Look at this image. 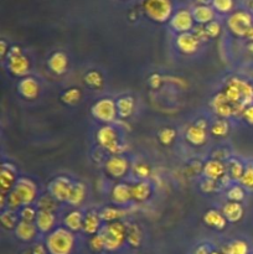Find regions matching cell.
<instances>
[{"label": "cell", "instance_id": "6da1fadb", "mask_svg": "<svg viewBox=\"0 0 253 254\" xmlns=\"http://www.w3.org/2000/svg\"><path fill=\"white\" fill-rule=\"evenodd\" d=\"M222 92L236 109V117L242 116L243 111L253 104V83L242 77H230Z\"/></svg>", "mask_w": 253, "mask_h": 254}, {"label": "cell", "instance_id": "7a4b0ae2", "mask_svg": "<svg viewBox=\"0 0 253 254\" xmlns=\"http://www.w3.org/2000/svg\"><path fill=\"white\" fill-rule=\"evenodd\" d=\"M76 233L71 232L63 226H59L45 238V246L49 254H72L76 248Z\"/></svg>", "mask_w": 253, "mask_h": 254}, {"label": "cell", "instance_id": "3957f363", "mask_svg": "<svg viewBox=\"0 0 253 254\" xmlns=\"http://www.w3.org/2000/svg\"><path fill=\"white\" fill-rule=\"evenodd\" d=\"M96 141L99 148L109 155H122L124 151L122 134L113 124H104L96 131Z\"/></svg>", "mask_w": 253, "mask_h": 254}, {"label": "cell", "instance_id": "277c9868", "mask_svg": "<svg viewBox=\"0 0 253 254\" xmlns=\"http://www.w3.org/2000/svg\"><path fill=\"white\" fill-rule=\"evenodd\" d=\"M227 27L236 37L253 42V15L247 10L232 12L227 19Z\"/></svg>", "mask_w": 253, "mask_h": 254}, {"label": "cell", "instance_id": "5b68a950", "mask_svg": "<svg viewBox=\"0 0 253 254\" xmlns=\"http://www.w3.org/2000/svg\"><path fill=\"white\" fill-rule=\"evenodd\" d=\"M101 232L104 236L107 252H117L122 250L126 243V222H123V221L107 223L103 226Z\"/></svg>", "mask_w": 253, "mask_h": 254}, {"label": "cell", "instance_id": "8992f818", "mask_svg": "<svg viewBox=\"0 0 253 254\" xmlns=\"http://www.w3.org/2000/svg\"><path fill=\"white\" fill-rule=\"evenodd\" d=\"M91 114L97 122L104 124H114L118 117L117 102L112 97H102L91 107Z\"/></svg>", "mask_w": 253, "mask_h": 254}, {"label": "cell", "instance_id": "52a82bcc", "mask_svg": "<svg viewBox=\"0 0 253 254\" xmlns=\"http://www.w3.org/2000/svg\"><path fill=\"white\" fill-rule=\"evenodd\" d=\"M103 169L106 175L112 180L123 181L131 171V163L126 156L109 155L104 159Z\"/></svg>", "mask_w": 253, "mask_h": 254}, {"label": "cell", "instance_id": "ba28073f", "mask_svg": "<svg viewBox=\"0 0 253 254\" xmlns=\"http://www.w3.org/2000/svg\"><path fill=\"white\" fill-rule=\"evenodd\" d=\"M208 135H210V123L205 118H197L185 130V140L196 148L205 145L208 140Z\"/></svg>", "mask_w": 253, "mask_h": 254}, {"label": "cell", "instance_id": "9c48e42d", "mask_svg": "<svg viewBox=\"0 0 253 254\" xmlns=\"http://www.w3.org/2000/svg\"><path fill=\"white\" fill-rule=\"evenodd\" d=\"M144 9L146 15L156 22H165L173 16L170 0H146Z\"/></svg>", "mask_w": 253, "mask_h": 254}, {"label": "cell", "instance_id": "30bf717a", "mask_svg": "<svg viewBox=\"0 0 253 254\" xmlns=\"http://www.w3.org/2000/svg\"><path fill=\"white\" fill-rule=\"evenodd\" d=\"M14 191L16 195L19 196L21 200L22 205H35L39 198V188H37L36 183L32 179L26 178V176H21L19 180L16 181Z\"/></svg>", "mask_w": 253, "mask_h": 254}, {"label": "cell", "instance_id": "8fae6325", "mask_svg": "<svg viewBox=\"0 0 253 254\" xmlns=\"http://www.w3.org/2000/svg\"><path fill=\"white\" fill-rule=\"evenodd\" d=\"M74 181H72L68 176L59 175L52 179L47 185V192L60 203H67V200L71 193L72 186Z\"/></svg>", "mask_w": 253, "mask_h": 254}, {"label": "cell", "instance_id": "7c38bea8", "mask_svg": "<svg viewBox=\"0 0 253 254\" xmlns=\"http://www.w3.org/2000/svg\"><path fill=\"white\" fill-rule=\"evenodd\" d=\"M169 25H170L171 30L178 35L191 32L195 27V19L192 16V11H189L188 9L178 10L173 14Z\"/></svg>", "mask_w": 253, "mask_h": 254}, {"label": "cell", "instance_id": "4fadbf2b", "mask_svg": "<svg viewBox=\"0 0 253 254\" xmlns=\"http://www.w3.org/2000/svg\"><path fill=\"white\" fill-rule=\"evenodd\" d=\"M210 108L217 118L230 119L236 117L235 107L228 101L227 97L225 96V93L222 91L213 94L210 101Z\"/></svg>", "mask_w": 253, "mask_h": 254}, {"label": "cell", "instance_id": "5bb4252c", "mask_svg": "<svg viewBox=\"0 0 253 254\" xmlns=\"http://www.w3.org/2000/svg\"><path fill=\"white\" fill-rule=\"evenodd\" d=\"M109 200L113 205L119 207H128V205L133 202L130 184L124 181H118L114 184L109 192Z\"/></svg>", "mask_w": 253, "mask_h": 254}, {"label": "cell", "instance_id": "9a60e30c", "mask_svg": "<svg viewBox=\"0 0 253 254\" xmlns=\"http://www.w3.org/2000/svg\"><path fill=\"white\" fill-rule=\"evenodd\" d=\"M6 67L12 76L21 79L29 76L31 71V62L25 54L12 55V56H7Z\"/></svg>", "mask_w": 253, "mask_h": 254}, {"label": "cell", "instance_id": "2e32d148", "mask_svg": "<svg viewBox=\"0 0 253 254\" xmlns=\"http://www.w3.org/2000/svg\"><path fill=\"white\" fill-rule=\"evenodd\" d=\"M19 180L17 169L11 163H2L0 168V193L7 195L14 190L16 181Z\"/></svg>", "mask_w": 253, "mask_h": 254}, {"label": "cell", "instance_id": "e0dca14e", "mask_svg": "<svg viewBox=\"0 0 253 254\" xmlns=\"http://www.w3.org/2000/svg\"><path fill=\"white\" fill-rule=\"evenodd\" d=\"M175 46L183 55L191 56L198 51L201 46V41L193 35V32H185L179 34L175 39Z\"/></svg>", "mask_w": 253, "mask_h": 254}, {"label": "cell", "instance_id": "ac0fdd59", "mask_svg": "<svg viewBox=\"0 0 253 254\" xmlns=\"http://www.w3.org/2000/svg\"><path fill=\"white\" fill-rule=\"evenodd\" d=\"M17 92L20 96L27 101H34L41 93V84L35 77H24L17 83Z\"/></svg>", "mask_w": 253, "mask_h": 254}, {"label": "cell", "instance_id": "d6986e66", "mask_svg": "<svg viewBox=\"0 0 253 254\" xmlns=\"http://www.w3.org/2000/svg\"><path fill=\"white\" fill-rule=\"evenodd\" d=\"M226 174L227 169H226V163L223 161L210 158L202 164V178L220 181Z\"/></svg>", "mask_w": 253, "mask_h": 254}, {"label": "cell", "instance_id": "ffe728a7", "mask_svg": "<svg viewBox=\"0 0 253 254\" xmlns=\"http://www.w3.org/2000/svg\"><path fill=\"white\" fill-rule=\"evenodd\" d=\"M57 212H50V211H39L37 212L36 221H35V225H36L37 230H39L40 235H49L52 231L56 230L59 226H57Z\"/></svg>", "mask_w": 253, "mask_h": 254}, {"label": "cell", "instance_id": "44dd1931", "mask_svg": "<svg viewBox=\"0 0 253 254\" xmlns=\"http://www.w3.org/2000/svg\"><path fill=\"white\" fill-rule=\"evenodd\" d=\"M130 213V210L128 207H119V206L111 205V206H104L99 210V217H101L102 222L103 223H113L123 221L124 218L128 217Z\"/></svg>", "mask_w": 253, "mask_h": 254}, {"label": "cell", "instance_id": "7402d4cb", "mask_svg": "<svg viewBox=\"0 0 253 254\" xmlns=\"http://www.w3.org/2000/svg\"><path fill=\"white\" fill-rule=\"evenodd\" d=\"M130 186L133 202L144 203L153 195V185L149 180H136Z\"/></svg>", "mask_w": 253, "mask_h": 254}, {"label": "cell", "instance_id": "603a6c76", "mask_svg": "<svg viewBox=\"0 0 253 254\" xmlns=\"http://www.w3.org/2000/svg\"><path fill=\"white\" fill-rule=\"evenodd\" d=\"M83 222H84V212L79 208H72L69 210L66 215L63 216V227L69 230L73 233L82 232L83 230Z\"/></svg>", "mask_w": 253, "mask_h": 254}, {"label": "cell", "instance_id": "cb8c5ba5", "mask_svg": "<svg viewBox=\"0 0 253 254\" xmlns=\"http://www.w3.org/2000/svg\"><path fill=\"white\" fill-rule=\"evenodd\" d=\"M47 66L52 73L62 76L68 69V56L63 51H55L47 60Z\"/></svg>", "mask_w": 253, "mask_h": 254}, {"label": "cell", "instance_id": "d4e9b609", "mask_svg": "<svg viewBox=\"0 0 253 254\" xmlns=\"http://www.w3.org/2000/svg\"><path fill=\"white\" fill-rule=\"evenodd\" d=\"M103 222H102L101 217H99V211L89 210L84 212V222H83V230L82 232L87 236H94L97 233L101 232L103 228Z\"/></svg>", "mask_w": 253, "mask_h": 254}, {"label": "cell", "instance_id": "484cf974", "mask_svg": "<svg viewBox=\"0 0 253 254\" xmlns=\"http://www.w3.org/2000/svg\"><path fill=\"white\" fill-rule=\"evenodd\" d=\"M202 222L205 223L207 227L212 228L216 231H223L227 227V220L221 212V210H216V208H210L206 211L202 215Z\"/></svg>", "mask_w": 253, "mask_h": 254}, {"label": "cell", "instance_id": "4316f807", "mask_svg": "<svg viewBox=\"0 0 253 254\" xmlns=\"http://www.w3.org/2000/svg\"><path fill=\"white\" fill-rule=\"evenodd\" d=\"M14 232L17 240L25 243L32 242V241L36 240L37 236L40 235L35 222H25V221H20V222L17 223Z\"/></svg>", "mask_w": 253, "mask_h": 254}, {"label": "cell", "instance_id": "83f0119b", "mask_svg": "<svg viewBox=\"0 0 253 254\" xmlns=\"http://www.w3.org/2000/svg\"><path fill=\"white\" fill-rule=\"evenodd\" d=\"M87 193H88V190H87L86 184L82 183V181H74L69 197L67 200V205L71 206L72 208L81 207L86 201Z\"/></svg>", "mask_w": 253, "mask_h": 254}, {"label": "cell", "instance_id": "f1b7e54d", "mask_svg": "<svg viewBox=\"0 0 253 254\" xmlns=\"http://www.w3.org/2000/svg\"><path fill=\"white\" fill-rule=\"evenodd\" d=\"M221 212L223 213V216H225L228 223H237L245 216V207L240 202H231V201H227L221 207Z\"/></svg>", "mask_w": 253, "mask_h": 254}, {"label": "cell", "instance_id": "f546056e", "mask_svg": "<svg viewBox=\"0 0 253 254\" xmlns=\"http://www.w3.org/2000/svg\"><path fill=\"white\" fill-rule=\"evenodd\" d=\"M117 102V111H118V117L121 119H129L133 117L136 109V102L134 97L131 96H121Z\"/></svg>", "mask_w": 253, "mask_h": 254}, {"label": "cell", "instance_id": "4dcf8cb0", "mask_svg": "<svg viewBox=\"0 0 253 254\" xmlns=\"http://www.w3.org/2000/svg\"><path fill=\"white\" fill-rule=\"evenodd\" d=\"M226 169H227V175L230 176L233 183H240L242 179L243 173L246 169V163L238 156H231L226 161Z\"/></svg>", "mask_w": 253, "mask_h": 254}, {"label": "cell", "instance_id": "1f68e13d", "mask_svg": "<svg viewBox=\"0 0 253 254\" xmlns=\"http://www.w3.org/2000/svg\"><path fill=\"white\" fill-rule=\"evenodd\" d=\"M144 233L135 222H126V245L130 248H139L143 243Z\"/></svg>", "mask_w": 253, "mask_h": 254}, {"label": "cell", "instance_id": "d6a6232c", "mask_svg": "<svg viewBox=\"0 0 253 254\" xmlns=\"http://www.w3.org/2000/svg\"><path fill=\"white\" fill-rule=\"evenodd\" d=\"M231 129H232V126H231L230 119L216 118L210 124V135L217 139L227 138L231 133Z\"/></svg>", "mask_w": 253, "mask_h": 254}, {"label": "cell", "instance_id": "836d02e7", "mask_svg": "<svg viewBox=\"0 0 253 254\" xmlns=\"http://www.w3.org/2000/svg\"><path fill=\"white\" fill-rule=\"evenodd\" d=\"M192 16L195 19V22L198 25H207L210 22L215 21L216 11L208 5H197L195 9L192 10Z\"/></svg>", "mask_w": 253, "mask_h": 254}, {"label": "cell", "instance_id": "e575fe53", "mask_svg": "<svg viewBox=\"0 0 253 254\" xmlns=\"http://www.w3.org/2000/svg\"><path fill=\"white\" fill-rule=\"evenodd\" d=\"M222 254H251V248L246 241L233 240L221 248Z\"/></svg>", "mask_w": 253, "mask_h": 254}, {"label": "cell", "instance_id": "d590c367", "mask_svg": "<svg viewBox=\"0 0 253 254\" xmlns=\"http://www.w3.org/2000/svg\"><path fill=\"white\" fill-rule=\"evenodd\" d=\"M60 205H61V203H60L59 201L55 200L49 192L40 195L36 203H35V206H36V208L39 211H50V212H57Z\"/></svg>", "mask_w": 253, "mask_h": 254}, {"label": "cell", "instance_id": "8d00e7d4", "mask_svg": "<svg viewBox=\"0 0 253 254\" xmlns=\"http://www.w3.org/2000/svg\"><path fill=\"white\" fill-rule=\"evenodd\" d=\"M225 195L227 201L242 203L246 200V197H247V191H246V189L240 183H235L230 188L226 189Z\"/></svg>", "mask_w": 253, "mask_h": 254}, {"label": "cell", "instance_id": "74e56055", "mask_svg": "<svg viewBox=\"0 0 253 254\" xmlns=\"http://www.w3.org/2000/svg\"><path fill=\"white\" fill-rule=\"evenodd\" d=\"M153 173V169L145 161H135L131 164L130 174L135 180H149Z\"/></svg>", "mask_w": 253, "mask_h": 254}, {"label": "cell", "instance_id": "f35d334b", "mask_svg": "<svg viewBox=\"0 0 253 254\" xmlns=\"http://www.w3.org/2000/svg\"><path fill=\"white\" fill-rule=\"evenodd\" d=\"M83 82L92 89H101L104 86V77L98 69H89L83 76Z\"/></svg>", "mask_w": 253, "mask_h": 254}, {"label": "cell", "instance_id": "ab89813d", "mask_svg": "<svg viewBox=\"0 0 253 254\" xmlns=\"http://www.w3.org/2000/svg\"><path fill=\"white\" fill-rule=\"evenodd\" d=\"M0 222H1V226L6 231H15L17 223L20 222L19 215L14 211L2 210L1 213H0Z\"/></svg>", "mask_w": 253, "mask_h": 254}, {"label": "cell", "instance_id": "60d3db41", "mask_svg": "<svg viewBox=\"0 0 253 254\" xmlns=\"http://www.w3.org/2000/svg\"><path fill=\"white\" fill-rule=\"evenodd\" d=\"M82 98V92L81 89L77 87H71V88L66 89L63 93L61 94V101L66 106H76L79 103Z\"/></svg>", "mask_w": 253, "mask_h": 254}, {"label": "cell", "instance_id": "b9f144b4", "mask_svg": "<svg viewBox=\"0 0 253 254\" xmlns=\"http://www.w3.org/2000/svg\"><path fill=\"white\" fill-rule=\"evenodd\" d=\"M176 139V130L173 127H164L158 131V140L161 145L170 146Z\"/></svg>", "mask_w": 253, "mask_h": 254}, {"label": "cell", "instance_id": "7bdbcfd3", "mask_svg": "<svg viewBox=\"0 0 253 254\" xmlns=\"http://www.w3.org/2000/svg\"><path fill=\"white\" fill-rule=\"evenodd\" d=\"M240 184L246 189L247 192H253V161L246 163L245 173H243Z\"/></svg>", "mask_w": 253, "mask_h": 254}, {"label": "cell", "instance_id": "ee69618b", "mask_svg": "<svg viewBox=\"0 0 253 254\" xmlns=\"http://www.w3.org/2000/svg\"><path fill=\"white\" fill-rule=\"evenodd\" d=\"M198 189L201 190V192L206 193V195H211V193H216L220 190H222L220 183L215 180H210V179L202 178L198 184Z\"/></svg>", "mask_w": 253, "mask_h": 254}, {"label": "cell", "instance_id": "f6af8a7d", "mask_svg": "<svg viewBox=\"0 0 253 254\" xmlns=\"http://www.w3.org/2000/svg\"><path fill=\"white\" fill-rule=\"evenodd\" d=\"M37 212L39 210L35 205H27L22 206L19 210L17 215H19L20 221H25V222H35L37 217Z\"/></svg>", "mask_w": 253, "mask_h": 254}, {"label": "cell", "instance_id": "bcb514c9", "mask_svg": "<svg viewBox=\"0 0 253 254\" xmlns=\"http://www.w3.org/2000/svg\"><path fill=\"white\" fill-rule=\"evenodd\" d=\"M88 247L94 253H102L103 251H106V241H104L103 233L99 232L97 235L91 236L88 240Z\"/></svg>", "mask_w": 253, "mask_h": 254}, {"label": "cell", "instance_id": "7dc6e473", "mask_svg": "<svg viewBox=\"0 0 253 254\" xmlns=\"http://www.w3.org/2000/svg\"><path fill=\"white\" fill-rule=\"evenodd\" d=\"M22 202L20 200L19 196L16 195L14 190L10 191L9 193L6 195V206H5V210H10L14 211V212H19L20 208L22 207Z\"/></svg>", "mask_w": 253, "mask_h": 254}, {"label": "cell", "instance_id": "c3c4849f", "mask_svg": "<svg viewBox=\"0 0 253 254\" xmlns=\"http://www.w3.org/2000/svg\"><path fill=\"white\" fill-rule=\"evenodd\" d=\"M212 5L215 11L220 14H230L233 10L235 2L233 0H212Z\"/></svg>", "mask_w": 253, "mask_h": 254}, {"label": "cell", "instance_id": "681fc988", "mask_svg": "<svg viewBox=\"0 0 253 254\" xmlns=\"http://www.w3.org/2000/svg\"><path fill=\"white\" fill-rule=\"evenodd\" d=\"M231 153L228 151L227 148H217L215 149V150L211 153V159H216V160H221L223 161V163H226V161L228 160V159L231 158Z\"/></svg>", "mask_w": 253, "mask_h": 254}, {"label": "cell", "instance_id": "f907efd6", "mask_svg": "<svg viewBox=\"0 0 253 254\" xmlns=\"http://www.w3.org/2000/svg\"><path fill=\"white\" fill-rule=\"evenodd\" d=\"M205 29L208 35V39H216V37L221 34V25L220 22H217L216 20L215 21L210 22V24L205 25Z\"/></svg>", "mask_w": 253, "mask_h": 254}, {"label": "cell", "instance_id": "816d5d0a", "mask_svg": "<svg viewBox=\"0 0 253 254\" xmlns=\"http://www.w3.org/2000/svg\"><path fill=\"white\" fill-rule=\"evenodd\" d=\"M163 82H164V77L159 73H151L150 77L148 78L149 86H150L153 89L160 88Z\"/></svg>", "mask_w": 253, "mask_h": 254}, {"label": "cell", "instance_id": "f5cc1de1", "mask_svg": "<svg viewBox=\"0 0 253 254\" xmlns=\"http://www.w3.org/2000/svg\"><path fill=\"white\" fill-rule=\"evenodd\" d=\"M192 32H193V35H195V36L200 40L201 44L208 40V35H207V32H206V29L203 25H197V26L193 27Z\"/></svg>", "mask_w": 253, "mask_h": 254}, {"label": "cell", "instance_id": "db71d44e", "mask_svg": "<svg viewBox=\"0 0 253 254\" xmlns=\"http://www.w3.org/2000/svg\"><path fill=\"white\" fill-rule=\"evenodd\" d=\"M241 118H242L243 122H245V123H247L248 126H253V104L248 106L247 108L243 111Z\"/></svg>", "mask_w": 253, "mask_h": 254}, {"label": "cell", "instance_id": "11a10c76", "mask_svg": "<svg viewBox=\"0 0 253 254\" xmlns=\"http://www.w3.org/2000/svg\"><path fill=\"white\" fill-rule=\"evenodd\" d=\"M9 51H10L9 44H7L5 40H1V42H0V56H1L2 61L6 60L7 55H9Z\"/></svg>", "mask_w": 253, "mask_h": 254}, {"label": "cell", "instance_id": "9f6ffc18", "mask_svg": "<svg viewBox=\"0 0 253 254\" xmlns=\"http://www.w3.org/2000/svg\"><path fill=\"white\" fill-rule=\"evenodd\" d=\"M211 251H212V248H211V246L208 245H200L196 247L195 252L193 254H210Z\"/></svg>", "mask_w": 253, "mask_h": 254}, {"label": "cell", "instance_id": "6f0895ef", "mask_svg": "<svg viewBox=\"0 0 253 254\" xmlns=\"http://www.w3.org/2000/svg\"><path fill=\"white\" fill-rule=\"evenodd\" d=\"M32 254H49V251H47L46 246L45 245H35L31 250Z\"/></svg>", "mask_w": 253, "mask_h": 254}, {"label": "cell", "instance_id": "680465c9", "mask_svg": "<svg viewBox=\"0 0 253 254\" xmlns=\"http://www.w3.org/2000/svg\"><path fill=\"white\" fill-rule=\"evenodd\" d=\"M246 2V10L250 11L253 15V0H245Z\"/></svg>", "mask_w": 253, "mask_h": 254}, {"label": "cell", "instance_id": "91938a15", "mask_svg": "<svg viewBox=\"0 0 253 254\" xmlns=\"http://www.w3.org/2000/svg\"><path fill=\"white\" fill-rule=\"evenodd\" d=\"M210 254H222V252H221V251H216V250H212L211 251V253Z\"/></svg>", "mask_w": 253, "mask_h": 254}]
</instances>
